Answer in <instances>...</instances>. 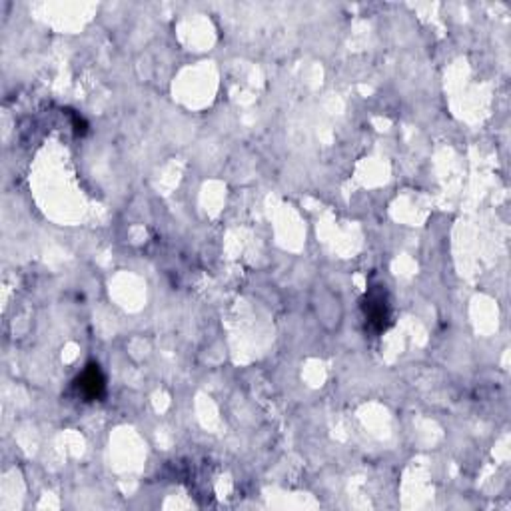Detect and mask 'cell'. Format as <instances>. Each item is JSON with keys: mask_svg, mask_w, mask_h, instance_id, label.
Segmentation results:
<instances>
[{"mask_svg": "<svg viewBox=\"0 0 511 511\" xmlns=\"http://www.w3.org/2000/svg\"><path fill=\"white\" fill-rule=\"evenodd\" d=\"M78 389L90 400H94V398H98L102 394L104 380H102V375L98 372V366H90V370H86L82 373V377L78 380Z\"/></svg>", "mask_w": 511, "mask_h": 511, "instance_id": "1", "label": "cell"}]
</instances>
